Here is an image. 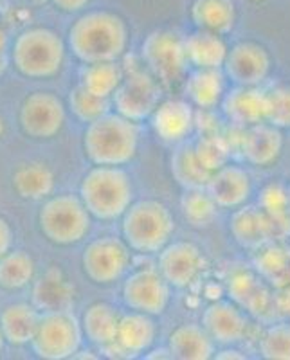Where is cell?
Segmentation results:
<instances>
[{"mask_svg": "<svg viewBox=\"0 0 290 360\" xmlns=\"http://www.w3.org/2000/svg\"><path fill=\"white\" fill-rule=\"evenodd\" d=\"M128 27L111 11H90L74 22L69 47L83 63L118 62L127 51Z\"/></svg>", "mask_w": 290, "mask_h": 360, "instance_id": "obj_1", "label": "cell"}, {"mask_svg": "<svg viewBox=\"0 0 290 360\" xmlns=\"http://www.w3.org/2000/svg\"><path fill=\"white\" fill-rule=\"evenodd\" d=\"M139 146V127L119 114H105L89 123L83 148L96 166H123L130 162Z\"/></svg>", "mask_w": 290, "mask_h": 360, "instance_id": "obj_2", "label": "cell"}, {"mask_svg": "<svg viewBox=\"0 0 290 360\" xmlns=\"http://www.w3.org/2000/svg\"><path fill=\"white\" fill-rule=\"evenodd\" d=\"M134 188L125 169L119 166H96L90 169L80 186L83 205L98 220H115L130 207Z\"/></svg>", "mask_w": 290, "mask_h": 360, "instance_id": "obj_3", "label": "cell"}, {"mask_svg": "<svg viewBox=\"0 0 290 360\" xmlns=\"http://www.w3.org/2000/svg\"><path fill=\"white\" fill-rule=\"evenodd\" d=\"M123 236L130 249L143 254H159L170 243L175 221L172 211L159 200L130 204L123 214Z\"/></svg>", "mask_w": 290, "mask_h": 360, "instance_id": "obj_4", "label": "cell"}, {"mask_svg": "<svg viewBox=\"0 0 290 360\" xmlns=\"http://www.w3.org/2000/svg\"><path fill=\"white\" fill-rule=\"evenodd\" d=\"M63 58L65 44L51 29H27L13 45V63L25 78H51L62 69Z\"/></svg>", "mask_w": 290, "mask_h": 360, "instance_id": "obj_5", "label": "cell"}, {"mask_svg": "<svg viewBox=\"0 0 290 360\" xmlns=\"http://www.w3.org/2000/svg\"><path fill=\"white\" fill-rule=\"evenodd\" d=\"M38 224L49 242L56 245H72L82 242L89 233L90 213L80 197L58 195L42 205Z\"/></svg>", "mask_w": 290, "mask_h": 360, "instance_id": "obj_6", "label": "cell"}, {"mask_svg": "<svg viewBox=\"0 0 290 360\" xmlns=\"http://www.w3.org/2000/svg\"><path fill=\"white\" fill-rule=\"evenodd\" d=\"M82 339V323H78L76 315L70 310H56L40 315L31 344L40 359L65 360L78 353Z\"/></svg>", "mask_w": 290, "mask_h": 360, "instance_id": "obj_7", "label": "cell"}, {"mask_svg": "<svg viewBox=\"0 0 290 360\" xmlns=\"http://www.w3.org/2000/svg\"><path fill=\"white\" fill-rule=\"evenodd\" d=\"M143 62L148 72L160 85H173L186 72L188 60L184 54V40L173 31H153L141 47Z\"/></svg>", "mask_w": 290, "mask_h": 360, "instance_id": "obj_8", "label": "cell"}, {"mask_svg": "<svg viewBox=\"0 0 290 360\" xmlns=\"http://www.w3.org/2000/svg\"><path fill=\"white\" fill-rule=\"evenodd\" d=\"M163 98L160 83L148 70H135L119 83L112 94L115 114L141 123L150 117Z\"/></svg>", "mask_w": 290, "mask_h": 360, "instance_id": "obj_9", "label": "cell"}, {"mask_svg": "<svg viewBox=\"0 0 290 360\" xmlns=\"http://www.w3.org/2000/svg\"><path fill=\"white\" fill-rule=\"evenodd\" d=\"M87 278L98 285H111L123 278L130 265L127 242L114 236H103L90 242L82 256Z\"/></svg>", "mask_w": 290, "mask_h": 360, "instance_id": "obj_10", "label": "cell"}, {"mask_svg": "<svg viewBox=\"0 0 290 360\" xmlns=\"http://www.w3.org/2000/svg\"><path fill=\"white\" fill-rule=\"evenodd\" d=\"M65 123L63 101L53 92L38 90L25 98L20 108V127L33 139H51Z\"/></svg>", "mask_w": 290, "mask_h": 360, "instance_id": "obj_11", "label": "cell"}, {"mask_svg": "<svg viewBox=\"0 0 290 360\" xmlns=\"http://www.w3.org/2000/svg\"><path fill=\"white\" fill-rule=\"evenodd\" d=\"M159 270H135L123 285V303L130 310L148 315H160L166 310L172 290Z\"/></svg>", "mask_w": 290, "mask_h": 360, "instance_id": "obj_12", "label": "cell"}, {"mask_svg": "<svg viewBox=\"0 0 290 360\" xmlns=\"http://www.w3.org/2000/svg\"><path fill=\"white\" fill-rule=\"evenodd\" d=\"M272 69V58L256 41H240L227 49L222 72L237 86H260Z\"/></svg>", "mask_w": 290, "mask_h": 360, "instance_id": "obj_13", "label": "cell"}, {"mask_svg": "<svg viewBox=\"0 0 290 360\" xmlns=\"http://www.w3.org/2000/svg\"><path fill=\"white\" fill-rule=\"evenodd\" d=\"M206 269L202 250L191 242H173L159 250V274L173 288H188Z\"/></svg>", "mask_w": 290, "mask_h": 360, "instance_id": "obj_14", "label": "cell"}, {"mask_svg": "<svg viewBox=\"0 0 290 360\" xmlns=\"http://www.w3.org/2000/svg\"><path fill=\"white\" fill-rule=\"evenodd\" d=\"M202 328L218 346H237L249 335L251 321L246 310L233 301H215L202 311Z\"/></svg>", "mask_w": 290, "mask_h": 360, "instance_id": "obj_15", "label": "cell"}, {"mask_svg": "<svg viewBox=\"0 0 290 360\" xmlns=\"http://www.w3.org/2000/svg\"><path fill=\"white\" fill-rule=\"evenodd\" d=\"M227 294L241 310L256 317L276 310V297L269 288V283L256 270L238 269L227 278Z\"/></svg>", "mask_w": 290, "mask_h": 360, "instance_id": "obj_16", "label": "cell"}, {"mask_svg": "<svg viewBox=\"0 0 290 360\" xmlns=\"http://www.w3.org/2000/svg\"><path fill=\"white\" fill-rule=\"evenodd\" d=\"M206 191L218 209H238L253 195V179L246 168L227 162L211 173Z\"/></svg>", "mask_w": 290, "mask_h": 360, "instance_id": "obj_17", "label": "cell"}, {"mask_svg": "<svg viewBox=\"0 0 290 360\" xmlns=\"http://www.w3.org/2000/svg\"><path fill=\"white\" fill-rule=\"evenodd\" d=\"M240 150L247 162L258 168H267L276 162L283 152L282 130L265 121L244 128Z\"/></svg>", "mask_w": 290, "mask_h": 360, "instance_id": "obj_18", "label": "cell"}, {"mask_svg": "<svg viewBox=\"0 0 290 360\" xmlns=\"http://www.w3.org/2000/svg\"><path fill=\"white\" fill-rule=\"evenodd\" d=\"M229 123L247 128L265 121V90L260 86H237L225 92L220 101Z\"/></svg>", "mask_w": 290, "mask_h": 360, "instance_id": "obj_19", "label": "cell"}, {"mask_svg": "<svg viewBox=\"0 0 290 360\" xmlns=\"http://www.w3.org/2000/svg\"><path fill=\"white\" fill-rule=\"evenodd\" d=\"M229 233L233 234L234 242L247 250H256L274 240V231L267 218L265 211L260 205H241L234 209L229 220Z\"/></svg>", "mask_w": 290, "mask_h": 360, "instance_id": "obj_20", "label": "cell"}, {"mask_svg": "<svg viewBox=\"0 0 290 360\" xmlns=\"http://www.w3.org/2000/svg\"><path fill=\"white\" fill-rule=\"evenodd\" d=\"M151 127L160 139L166 143H180L191 134L195 127L193 105L182 99H170L159 103V107L150 115Z\"/></svg>", "mask_w": 290, "mask_h": 360, "instance_id": "obj_21", "label": "cell"}, {"mask_svg": "<svg viewBox=\"0 0 290 360\" xmlns=\"http://www.w3.org/2000/svg\"><path fill=\"white\" fill-rule=\"evenodd\" d=\"M157 337V326L151 315L134 311L121 315L115 335V346L119 352L127 355H139L146 353L153 346Z\"/></svg>", "mask_w": 290, "mask_h": 360, "instance_id": "obj_22", "label": "cell"}, {"mask_svg": "<svg viewBox=\"0 0 290 360\" xmlns=\"http://www.w3.org/2000/svg\"><path fill=\"white\" fill-rule=\"evenodd\" d=\"M168 352L172 359L179 360H208L215 355V342L202 324H180L170 333Z\"/></svg>", "mask_w": 290, "mask_h": 360, "instance_id": "obj_23", "label": "cell"}, {"mask_svg": "<svg viewBox=\"0 0 290 360\" xmlns=\"http://www.w3.org/2000/svg\"><path fill=\"white\" fill-rule=\"evenodd\" d=\"M33 303L37 310H70L74 303V288L65 276L56 269L47 270L33 287Z\"/></svg>", "mask_w": 290, "mask_h": 360, "instance_id": "obj_24", "label": "cell"}, {"mask_svg": "<svg viewBox=\"0 0 290 360\" xmlns=\"http://www.w3.org/2000/svg\"><path fill=\"white\" fill-rule=\"evenodd\" d=\"M121 314L108 303L90 304L82 317L83 335L99 348H111L115 342Z\"/></svg>", "mask_w": 290, "mask_h": 360, "instance_id": "obj_25", "label": "cell"}, {"mask_svg": "<svg viewBox=\"0 0 290 360\" xmlns=\"http://www.w3.org/2000/svg\"><path fill=\"white\" fill-rule=\"evenodd\" d=\"M184 54L195 69H222L227 56V45L220 34L198 29L184 38Z\"/></svg>", "mask_w": 290, "mask_h": 360, "instance_id": "obj_26", "label": "cell"}, {"mask_svg": "<svg viewBox=\"0 0 290 360\" xmlns=\"http://www.w3.org/2000/svg\"><path fill=\"white\" fill-rule=\"evenodd\" d=\"M37 308L25 303L9 304L0 314V332L13 346H24L31 344L38 326Z\"/></svg>", "mask_w": 290, "mask_h": 360, "instance_id": "obj_27", "label": "cell"}, {"mask_svg": "<svg viewBox=\"0 0 290 360\" xmlns=\"http://www.w3.org/2000/svg\"><path fill=\"white\" fill-rule=\"evenodd\" d=\"M186 94L191 105L211 110L220 105L225 94V76L222 69H195L186 82Z\"/></svg>", "mask_w": 290, "mask_h": 360, "instance_id": "obj_28", "label": "cell"}, {"mask_svg": "<svg viewBox=\"0 0 290 360\" xmlns=\"http://www.w3.org/2000/svg\"><path fill=\"white\" fill-rule=\"evenodd\" d=\"M191 20L202 31L224 34L234 27L237 8L233 0H195Z\"/></svg>", "mask_w": 290, "mask_h": 360, "instance_id": "obj_29", "label": "cell"}, {"mask_svg": "<svg viewBox=\"0 0 290 360\" xmlns=\"http://www.w3.org/2000/svg\"><path fill=\"white\" fill-rule=\"evenodd\" d=\"M256 272L276 288H290V250L276 242H269L254 250Z\"/></svg>", "mask_w": 290, "mask_h": 360, "instance_id": "obj_30", "label": "cell"}, {"mask_svg": "<svg viewBox=\"0 0 290 360\" xmlns=\"http://www.w3.org/2000/svg\"><path fill=\"white\" fill-rule=\"evenodd\" d=\"M13 188L25 200H42L53 193L54 175L45 164H24L13 175Z\"/></svg>", "mask_w": 290, "mask_h": 360, "instance_id": "obj_31", "label": "cell"}, {"mask_svg": "<svg viewBox=\"0 0 290 360\" xmlns=\"http://www.w3.org/2000/svg\"><path fill=\"white\" fill-rule=\"evenodd\" d=\"M172 175L182 189H206L211 172L196 159L195 148L180 144L172 153Z\"/></svg>", "mask_w": 290, "mask_h": 360, "instance_id": "obj_32", "label": "cell"}, {"mask_svg": "<svg viewBox=\"0 0 290 360\" xmlns=\"http://www.w3.org/2000/svg\"><path fill=\"white\" fill-rule=\"evenodd\" d=\"M123 78V69L118 62L85 63L80 72V85L90 94L111 99Z\"/></svg>", "mask_w": 290, "mask_h": 360, "instance_id": "obj_33", "label": "cell"}, {"mask_svg": "<svg viewBox=\"0 0 290 360\" xmlns=\"http://www.w3.org/2000/svg\"><path fill=\"white\" fill-rule=\"evenodd\" d=\"M34 259L25 250H9L0 258V288L20 290L34 278Z\"/></svg>", "mask_w": 290, "mask_h": 360, "instance_id": "obj_34", "label": "cell"}, {"mask_svg": "<svg viewBox=\"0 0 290 360\" xmlns=\"http://www.w3.org/2000/svg\"><path fill=\"white\" fill-rule=\"evenodd\" d=\"M180 209L189 225L206 229L217 218V204L213 202L206 189H184L180 198Z\"/></svg>", "mask_w": 290, "mask_h": 360, "instance_id": "obj_35", "label": "cell"}, {"mask_svg": "<svg viewBox=\"0 0 290 360\" xmlns=\"http://www.w3.org/2000/svg\"><path fill=\"white\" fill-rule=\"evenodd\" d=\"M258 353L267 360H290V323H272L260 333Z\"/></svg>", "mask_w": 290, "mask_h": 360, "instance_id": "obj_36", "label": "cell"}, {"mask_svg": "<svg viewBox=\"0 0 290 360\" xmlns=\"http://www.w3.org/2000/svg\"><path fill=\"white\" fill-rule=\"evenodd\" d=\"M260 207L265 211L274 231V240H283L290 236V200L286 193H279L278 189H267L263 193V200Z\"/></svg>", "mask_w": 290, "mask_h": 360, "instance_id": "obj_37", "label": "cell"}, {"mask_svg": "<svg viewBox=\"0 0 290 360\" xmlns=\"http://www.w3.org/2000/svg\"><path fill=\"white\" fill-rule=\"evenodd\" d=\"M193 148H195L196 159L211 173L225 166L231 159V146L227 139L218 135L217 131H206Z\"/></svg>", "mask_w": 290, "mask_h": 360, "instance_id": "obj_38", "label": "cell"}, {"mask_svg": "<svg viewBox=\"0 0 290 360\" xmlns=\"http://www.w3.org/2000/svg\"><path fill=\"white\" fill-rule=\"evenodd\" d=\"M69 107L72 114L83 121V123H92L101 115L108 114L111 110V99L98 98L90 94L89 90L83 89L82 85L74 86L69 92Z\"/></svg>", "mask_w": 290, "mask_h": 360, "instance_id": "obj_39", "label": "cell"}, {"mask_svg": "<svg viewBox=\"0 0 290 360\" xmlns=\"http://www.w3.org/2000/svg\"><path fill=\"white\" fill-rule=\"evenodd\" d=\"M265 123L279 130L290 128V86L278 85L265 92Z\"/></svg>", "mask_w": 290, "mask_h": 360, "instance_id": "obj_40", "label": "cell"}, {"mask_svg": "<svg viewBox=\"0 0 290 360\" xmlns=\"http://www.w3.org/2000/svg\"><path fill=\"white\" fill-rule=\"evenodd\" d=\"M13 247V229L4 217H0V258Z\"/></svg>", "mask_w": 290, "mask_h": 360, "instance_id": "obj_41", "label": "cell"}, {"mask_svg": "<svg viewBox=\"0 0 290 360\" xmlns=\"http://www.w3.org/2000/svg\"><path fill=\"white\" fill-rule=\"evenodd\" d=\"M89 2L90 0H53V4L56 6L58 9H62V11H67V13L80 11V9L85 8Z\"/></svg>", "mask_w": 290, "mask_h": 360, "instance_id": "obj_42", "label": "cell"}, {"mask_svg": "<svg viewBox=\"0 0 290 360\" xmlns=\"http://www.w3.org/2000/svg\"><path fill=\"white\" fill-rule=\"evenodd\" d=\"M213 359H218V360H229V359L244 360V359H247V355H244L240 349L233 348V346H224V349H220V352H215Z\"/></svg>", "mask_w": 290, "mask_h": 360, "instance_id": "obj_43", "label": "cell"}, {"mask_svg": "<svg viewBox=\"0 0 290 360\" xmlns=\"http://www.w3.org/2000/svg\"><path fill=\"white\" fill-rule=\"evenodd\" d=\"M4 53H6V33H4V27L0 25V74L4 72L6 69Z\"/></svg>", "mask_w": 290, "mask_h": 360, "instance_id": "obj_44", "label": "cell"}, {"mask_svg": "<svg viewBox=\"0 0 290 360\" xmlns=\"http://www.w3.org/2000/svg\"><path fill=\"white\" fill-rule=\"evenodd\" d=\"M144 356H146V359H172V355H170L168 348L156 349L153 353H148V355H144Z\"/></svg>", "mask_w": 290, "mask_h": 360, "instance_id": "obj_45", "label": "cell"}, {"mask_svg": "<svg viewBox=\"0 0 290 360\" xmlns=\"http://www.w3.org/2000/svg\"><path fill=\"white\" fill-rule=\"evenodd\" d=\"M2 134H4V119L0 115V137H2Z\"/></svg>", "mask_w": 290, "mask_h": 360, "instance_id": "obj_46", "label": "cell"}, {"mask_svg": "<svg viewBox=\"0 0 290 360\" xmlns=\"http://www.w3.org/2000/svg\"><path fill=\"white\" fill-rule=\"evenodd\" d=\"M4 335H2V332H0V353H2V349H4Z\"/></svg>", "mask_w": 290, "mask_h": 360, "instance_id": "obj_47", "label": "cell"}, {"mask_svg": "<svg viewBox=\"0 0 290 360\" xmlns=\"http://www.w3.org/2000/svg\"><path fill=\"white\" fill-rule=\"evenodd\" d=\"M286 195H289V200H290V186H289V189H286Z\"/></svg>", "mask_w": 290, "mask_h": 360, "instance_id": "obj_48", "label": "cell"}]
</instances>
